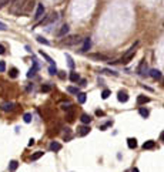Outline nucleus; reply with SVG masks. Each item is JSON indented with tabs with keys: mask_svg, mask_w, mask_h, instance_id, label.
<instances>
[{
	"mask_svg": "<svg viewBox=\"0 0 164 172\" xmlns=\"http://www.w3.org/2000/svg\"><path fill=\"white\" fill-rule=\"evenodd\" d=\"M137 47H138V41H136L133 46H131L130 49L127 50V53L120 58V60H117V61H113V63H123V64H127L129 61H130L131 58L134 57V54H136V50H137Z\"/></svg>",
	"mask_w": 164,
	"mask_h": 172,
	"instance_id": "1",
	"label": "nucleus"
},
{
	"mask_svg": "<svg viewBox=\"0 0 164 172\" xmlns=\"http://www.w3.org/2000/svg\"><path fill=\"white\" fill-rule=\"evenodd\" d=\"M26 1H27V0H15V1L12 3L10 13L20 16V13H21V9H23V6H24V3H26Z\"/></svg>",
	"mask_w": 164,
	"mask_h": 172,
	"instance_id": "2",
	"label": "nucleus"
},
{
	"mask_svg": "<svg viewBox=\"0 0 164 172\" xmlns=\"http://www.w3.org/2000/svg\"><path fill=\"white\" fill-rule=\"evenodd\" d=\"M89 57H90L91 60H96V61H106V63H111L110 57H107V56H104V54H100V53H91V54H89Z\"/></svg>",
	"mask_w": 164,
	"mask_h": 172,
	"instance_id": "3",
	"label": "nucleus"
},
{
	"mask_svg": "<svg viewBox=\"0 0 164 172\" xmlns=\"http://www.w3.org/2000/svg\"><path fill=\"white\" fill-rule=\"evenodd\" d=\"M57 20V13H54V12H51L50 14H47L46 17L43 19L42 21H40V26H47L50 23H53V21H56Z\"/></svg>",
	"mask_w": 164,
	"mask_h": 172,
	"instance_id": "4",
	"label": "nucleus"
},
{
	"mask_svg": "<svg viewBox=\"0 0 164 172\" xmlns=\"http://www.w3.org/2000/svg\"><path fill=\"white\" fill-rule=\"evenodd\" d=\"M80 41H82L80 37H77V36H70V37H66V40H63V44H66V46H73V44H79Z\"/></svg>",
	"mask_w": 164,
	"mask_h": 172,
	"instance_id": "5",
	"label": "nucleus"
},
{
	"mask_svg": "<svg viewBox=\"0 0 164 172\" xmlns=\"http://www.w3.org/2000/svg\"><path fill=\"white\" fill-rule=\"evenodd\" d=\"M34 1L33 0H27L26 3H24V6H23V9H21V13L20 14H27V13H30L33 10V7H34Z\"/></svg>",
	"mask_w": 164,
	"mask_h": 172,
	"instance_id": "6",
	"label": "nucleus"
},
{
	"mask_svg": "<svg viewBox=\"0 0 164 172\" xmlns=\"http://www.w3.org/2000/svg\"><path fill=\"white\" fill-rule=\"evenodd\" d=\"M43 14H44V6H43V4H39V6H37V10H36V14H34V17H33V20H34V21H39L40 19L43 17Z\"/></svg>",
	"mask_w": 164,
	"mask_h": 172,
	"instance_id": "7",
	"label": "nucleus"
},
{
	"mask_svg": "<svg viewBox=\"0 0 164 172\" xmlns=\"http://www.w3.org/2000/svg\"><path fill=\"white\" fill-rule=\"evenodd\" d=\"M89 132H90L89 124H87V125H82V127L77 128V135H79V137H86V135H89Z\"/></svg>",
	"mask_w": 164,
	"mask_h": 172,
	"instance_id": "8",
	"label": "nucleus"
},
{
	"mask_svg": "<svg viewBox=\"0 0 164 172\" xmlns=\"http://www.w3.org/2000/svg\"><path fill=\"white\" fill-rule=\"evenodd\" d=\"M0 108H1V111H4V112H10V111L15 110V104L13 103H3L1 105H0Z\"/></svg>",
	"mask_w": 164,
	"mask_h": 172,
	"instance_id": "9",
	"label": "nucleus"
},
{
	"mask_svg": "<svg viewBox=\"0 0 164 172\" xmlns=\"http://www.w3.org/2000/svg\"><path fill=\"white\" fill-rule=\"evenodd\" d=\"M117 100H118L120 103H127V101H129V94H127L126 91H118Z\"/></svg>",
	"mask_w": 164,
	"mask_h": 172,
	"instance_id": "10",
	"label": "nucleus"
},
{
	"mask_svg": "<svg viewBox=\"0 0 164 172\" xmlns=\"http://www.w3.org/2000/svg\"><path fill=\"white\" fill-rule=\"evenodd\" d=\"M49 148H50V151H53V152H59V151L62 149V144L57 142V141H51Z\"/></svg>",
	"mask_w": 164,
	"mask_h": 172,
	"instance_id": "11",
	"label": "nucleus"
},
{
	"mask_svg": "<svg viewBox=\"0 0 164 172\" xmlns=\"http://www.w3.org/2000/svg\"><path fill=\"white\" fill-rule=\"evenodd\" d=\"M150 77L151 78H154V80H160L161 78V71L160 70H157V69H153V70H150Z\"/></svg>",
	"mask_w": 164,
	"mask_h": 172,
	"instance_id": "12",
	"label": "nucleus"
},
{
	"mask_svg": "<svg viewBox=\"0 0 164 172\" xmlns=\"http://www.w3.org/2000/svg\"><path fill=\"white\" fill-rule=\"evenodd\" d=\"M69 30H70L69 24H63V26L60 27V30L57 32V36H59V37H63V36H66L67 33H69Z\"/></svg>",
	"mask_w": 164,
	"mask_h": 172,
	"instance_id": "13",
	"label": "nucleus"
},
{
	"mask_svg": "<svg viewBox=\"0 0 164 172\" xmlns=\"http://www.w3.org/2000/svg\"><path fill=\"white\" fill-rule=\"evenodd\" d=\"M156 148V141L150 139V141H146L143 144V149H154Z\"/></svg>",
	"mask_w": 164,
	"mask_h": 172,
	"instance_id": "14",
	"label": "nucleus"
},
{
	"mask_svg": "<svg viewBox=\"0 0 164 172\" xmlns=\"http://www.w3.org/2000/svg\"><path fill=\"white\" fill-rule=\"evenodd\" d=\"M39 70V64H37V61L34 60V63H33V69L29 70V73H27V77L29 78H32V77H34V74H36V71Z\"/></svg>",
	"mask_w": 164,
	"mask_h": 172,
	"instance_id": "15",
	"label": "nucleus"
},
{
	"mask_svg": "<svg viewBox=\"0 0 164 172\" xmlns=\"http://www.w3.org/2000/svg\"><path fill=\"white\" fill-rule=\"evenodd\" d=\"M66 120L69 121V122H73L74 121V108L66 111Z\"/></svg>",
	"mask_w": 164,
	"mask_h": 172,
	"instance_id": "16",
	"label": "nucleus"
},
{
	"mask_svg": "<svg viewBox=\"0 0 164 172\" xmlns=\"http://www.w3.org/2000/svg\"><path fill=\"white\" fill-rule=\"evenodd\" d=\"M127 147H129L130 149H136V148H137V139H136V138H129V139H127Z\"/></svg>",
	"mask_w": 164,
	"mask_h": 172,
	"instance_id": "17",
	"label": "nucleus"
},
{
	"mask_svg": "<svg viewBox=\"0 0 164 172\" xmlns=\"http://www.w3.org/2000/svg\"><path fill=\"white\" fill-rule=\"evenodd\" d=\"M147 103H150L148 97H146V95H138L137 97V104L138 105H143V104H147Z\"/></svg>",
	"mask_w": 164,
	"mask_h": 172,
	"instance_id": "18",
	"label": "nucleus"
},
{
	"mask_svg": "<svg viewBox=\"0 0 164 172\" xmlns=\"http://www.w3.org/2000/svg\"><path fill=\"white\" fill-rule=\"evenodd\" d=\"M146 70H147V64H146V61L143 60V61L140 63V66H138V69H137V73L143 75V74L146 73Z\"/></svg>",
	"mask_w": 164,
	"mask_h": 172,
	"instance_id": "19",
	"label": "nucleus"
},
{
	"mask_svg": "<svg viewBox=\"0 0 164 172\" xmlns=\"http://www.w3.org/2000/svg\"><path fill=\"white\" fill-rule=\"evenodd\" d=\"M90 47H91V40L87 37V38H84V44H83L82 51H87V50H90Z\"/></svg>",
	"mask_w": 164,
	"mask_h": 172,
	"instance_id": "20",
	"label": "nucleus"
},
{
	"mask_svg": "<svg viewBox=\"0 0 164 172\" xmlns=\"http://www.w3.org/2000/svg\"><path fill=\"white\" fill-rule=\"evenodd\" d=\"M69 78H70L71 83H79V81H80V75H79L77 73H70V77H69Z\"/></svg>",
	"mask_w": 164,
	"mask_h": 172,
	"instance_id": "21",
	"label": "nucleus"
},
{
	"mask_svg": "<svg viewBox=\"0 0 164 172\" xmlns=\"http://www.w3.org/2000/svg\"><path fill=\"white\" fill-rule=\"evenodd\" d=\"M80 120H82L83 124H90V122H91V117H90L89 114H82Z\"/></svg>",
	"mask_w": 164,
	"mask_h": 172,
	"instance_id": "22",
	"label": "nucleus"
},
{
	"mask_svg": "<svg viewBox=\"0 0 164 172\" xmlns=\"http://www.w3.org/2000/svg\"><path fill=\"white\" fill-rule=\"evenodd\" d=\"M40 56H42V57H43V58H44L46 61H49V63H50V66H56V64H54V61H53V58H51V57H49V56H47L46 53L40 51Z\"/></svg>",
	"mask_w": 164,
	"mask_h": 172,
	"instance_id": "23",
	"label": "nucleus"
},
{
	"mask_svg": "<svg viewBox=\"0 0 164 172\" xmlns=\"http://www.w3.org/2000/svg\"><path fill=\"white\" fill-rule=\"evenodd\" d=\"M138 114H140L143 118H147L148 115H150V111H148L147 108H140V110H138Z\"/></svg>",
	"mask_w": 164,
	"mask_h": 172,
	"instance_id": "24",
	"label": "nucleus"
},
{
	"mask_svg": "<svg viewBox=\"0 0 164 172\" xmlns=\"http://www.w3.org/2000/svg\"><path fill=\"white\" fill-rule=\"evenodd\" d=\"M17 168H19V162H17L16 159H13V161H10V165H9V169H10V171H16Z\"/></svg>",
	"mask_w": 164,
	"mask_h": 172,
	"instance_id": "25",
	"label": "nucleus"
},
{
	"mask_svg": "<svg viewBox=\"0 0 164 172\" xmlns=\"http://www.w3.org/2000/svg\"><path fill=\"white\" fill-rule=\"evenodd\" d=\"M43 154H44L43 151H36V152L32 155V158H30V159H32V161H37L39 158H42V156H43Z\"/></svg>",
	"mask_w": 164,
	"mask_h": 172,
	"instance_id": "26",
	"label": "nucleus"
},
{
	"mask_svg": "<svg viewBox=\"0 0 164 172\" xmlns=\"http://www.w3.org/2000/svg\"><path fill=\"white\" fill-rule=\"evenodd\" d=\"M77 100H79V104H84L86 100H87V97H86L84 93H79V94H77Z\"/></svg>",
	"mask_w": 164,
	"mask_h": 172,
	"instance_id": "27",
	"label": "nucleus"
},
{
	"mask_svg": "<svg viewBox=\"0 0 164 172\" xmlns=\"http://www.w3.org/2000/svg\"><path fill=\"white\" fill-rule=\"evenodd\" d=\"M60 105H62V110H64V111H69V110L73 108V105L69 103V101H66V103H60Z\"/></svg>",
	"mask_w": 164,
	"mask_h": 172,
	"instance_id": "28",
	"label": "nucleus"
},
{
	"mask_svg": "<svg viewBox=\"0 0 164 172\" xmlns=\"http://www.w3.org/2000/svg\"><path fill=\"white\" fill-rule=\"evenodd\" d=\"M110 95H111V91H110V90H107V88L103 90V93H101V98H103V100H107Z\"/></svg>",
	"mask_w": 164,
	"mask_h": 172,
	"instance_id": "29",
	"label": "nucleus"
},
{
	"mask_svg": "<svg viewBox=\"0 0 164 172\" xmlns=\"http://www.w3.org/2000/svg\"><path fill=\"white\" fill-rule=\"evenodd\" d=\"M15 0H0V9H3L4 6H12Z\"/></svg>",
	"mask_w": 164,
	"mask_h": 172,
	"instance_id": "30",
	"label": "nucleus"
},
{
	"mask_svg": "<svg viewBox=\"0 0 164 172\" xmlns=\"http://www.w3.org/2000/svg\"><path fill=\"white\" fill-rule=\"evenodd\" d=\"M66 58H67V63H69V67L73 70L74 69V61H73V58H71V56L70 54H66Z\"/></svg>",
	"mask_w": 164,
	"mask_h": 172,
	"instance_id": "31",
	"label": "nucleus"
},
{
	"mask_svg": "<svg viewBox=\"0 0 164 172\" xmlns=\"http://www.w3.org/2000/svg\"><path fill=\"white\" fill-rule=\"evenodd\" d=\"M67 91H69L70 94H74V95H77V94L80 93V90L76 88V87H67Z\"/></svg>",
	"mask_w": 164,
	"mask_h": 172,
	"instance_id": "32",
	"label": "nucleus"
},
{
	"mask_svg": "<svg viewBox=\"0 0 164 172\" xmlns=\"http://www.w3.org/2000/svg\"><path fill=\"white\" fill-rule=\"evenodd\" d=\"M101 71H103L104 74H110V75H114V77L118 75V73H116V71H113V70H110V69H103Z\"/></svg>",
	"mask_w": 164,
	"mask_h": 172,
	"instance_id": "33",
	"label": "nucleus"
},
{
	"mask_svg": "<svg viewBox=\"0 0 164 172\" xmlns=\"http://www.w3.org/2000/svg\"><path fill=\"white\" fill-rule=\"evenodd\" d=\"M9 75H10L12 78H16L17 75H19V70H17V69H10V71H9Z\"/></svg>",
	"mask_w": 164,
	"mask_h": 172,
	"instance_id": "34",
	"label": "nucleus"
},
{
	"mask_svg": "<svg viewBox=\"0 0 164 172\" xmlns=\"http://www.w3.org/2000/svg\"><path fill=\"white\" fill-rule=\"evenodd\" d=\"M23 120L26 124H29V122H32V114L30 112H27V114H24V117H23Z\"/></svg>",
	"mask_w": 164,
	"mask_h": 172,
	"instance_id": "35",
	"label": "nucleus"
},
{
	"mask_svg": "<svg viewBox=\"0 0 164 172\" xmlns=\"http://www.w3.org/2000/svg\"><path fill=\"white\" fill-rule=\"evenodd\" d=\"M37 41H39V43H42V44H46V46H49V44H50L46 38H43V37H40V36L37 37Z\"/></svg>",
	"mask_w": 164,
	"mask_h": 172,
	"instance_id": "36",
	"label": "nucleus"
},
{
	"mask_svg": "<svg viewBox=\"0 0 164 172\" xmlns=\"http://www.w3.org/2000/svg\"><path fill=\"white\" fill-rule=\"evenodd\" d=\"M50 90H51V87L49 84H44V86H42V93H49Z\"/></svg>",
	"mask_w": 164,
	"mask_h": 172,
	"instance_id": "37",
	"label": "nucleus"
},
{
	"mask_svg": "<svg viewBox=\"0 0 164 172\" xmlns=\"http://www.w3.org/2000/svg\"><path fill=\"white\" fill-rule=\"evenodd\" d=\"M49 73L51 74V75L57 74V70H56V66H50V67H49Z\"/></svg>",
	"mask_w": 164,
	"mask_h": 172,
	"instance_id": "38",
	"label": "nucleus"
},
{
	"mask_svg": "<svg viewBox=\"0 0 164 172\" xmlns=\"http://www.w3.org/2000/svg\"><path fill=\"white\" fill-rule=\"evenodd\" d=\"M6 70V63L4 61H0V73H3Z\"/></svg>",
	"mask_w": 164,
	"mask_h": 172,
	"instance_id": "39",
	"label": "nucleus"
},
{
	"mask_svg": "<svg viewBox=\"0 0 164 172\" xmlns=\"http://www.w3.org/2000/svg\"><path fill=\"white\" fill-rule=\"evenodd\" d=\"M96 115H98V117H103V115H104V111H101V110H97V111H96Z\"/></svg>",
	"mask_w": 164,
	"mask_h": 172,
	"instance_id": "40",
	"label": "nucleus"
},
{
	"mask_svg": "<svg viewBox=\"0 0 164 172\" xmlns=\"http://www.w3.org/2000/svg\"><path fill=\"white\" fill-rule=\"evenodd\" d=\"M57 74H59V77H60L62 80H66V74H64V73H59V71H57Z\"/></svg>",
	"mask_w": 164,
	"mask_h": 172,
	"instance_id": "41",
	"label": "nucleus"
},
{
	"mask_svg": "<svg viewBox=\"0 0 164 172\" xmlns=\"http://www.w3.org/2000/svg\"><path fill=\"white\" fill-rule=\"evenodd\" d=\"M4 53H6V49H4V47H3V46H1V44H0V54H1V56H3V54H4Z\"/></svg>",
	"mask_w": 164,
	"mask_h": 172,
	"instance_id": "42",
	"label": "nucleus"
},
{
	"mask_svg": "<svg viewBox=\"0 0 164 172\" xmlns=\"http://www.w3.org/2000/svg\"><path fill=\"white\" fill-rule=\"evenodd\" d=\"M6 29H7V27H6L3 23H0V30H1V32H6Z\"/></svg>",
	"mask_w": 164,
	"mask_h": 172,
	"instance_id": "43",
	"label": "nucleus"
},
{
	"mask_svg": "<svg viewBox=\"0 0 164 172\" xmlns=\"http://www.w3.org/2000/svg\"><path fill=\"white\" fill-rule=\"evenodd\" d=\"M86 83H87V81H86L84 78H80V86H86Z\"/></svg>",
	"mask_w": 164,
	"mask_h": 172,
	"instance_id": "44",
	"label": "nucleus"
},
{
	"mask_svg": "<svg viewBox=\"0 0 164 172\" xmlns=\"http://www.w3.org/2000/svg\"><path fill=\"white\" fill-rule=\"evenodd\" d=\"M160 139H161V141H163V142H164V131H163V132H161V134H160Z\"/></svg>",
	"mask_w": 164,
	"mask_h": 172,
	"instance_id": "45",
	"label": "nucleus"
},
{
	"mask_svg": "<svg viewBox=\"0 0 164 172\" xmlns=\"http://www.w3.org/2000/svg\"><path fill=\"white\" fill-rule=\"evenodd\" d=\"M33 144H34V139H30V141H29V147H32Z\"/></svg>",
	"mask_w": 164,
	"mask_h": 172,
	"instance_id": "46",
	"label": "nucleus"
},
{
	"mask_svg": "<svg viewBox=\"0 0 164 172\" xmlns=\"http://www.w3.org/2000/svg\"><path fill=\"white\" fill-rule=\"evenodd\" d=\"M161 84L164 86V78H163V77H161Z\"/></svg>",
	"mask_w": 164,
	"mask_h": 172,
	"instance_id": "47",
	"label": "nucleus"
}]
</instances>
